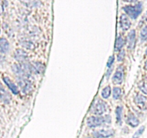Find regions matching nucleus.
Returning <instances> with one entry per match:
<instances>
[{
	"label": "nucleus",
	"instance_id": "cd10ccee",
	"mask_svg": "<svg viewBox=\"0 0 147 138\" xmlns=\"http://www.w3.org/2000/svg\"><path fill=\"white\" fill-rule=\"evenodd\" d=\"M144 68L146 69V70H147V59L145 61V64H144Z\"/></svg>",
	"mask_w": 147,
	"mask_h": 138
},
{
	"label": "nucleus",
	"instance_id": "39448f33",
	"mask_svg": "<svg viewBox=\"0 0 147 138\" xmlns=\"http://www.w3.org/2000/svg\"><path fill=\"white\" fill-rule=\"evenodd\" d=\"M18 84L24 93H28L32 90V82L29 78H18Z\"/></svg>",
	"mask_w": 147,
	"mask_h": 138
},
{
	"label": "nucleus",
	"instance_id": "1a4fd4ad",
	"mask_svg": "<svg viewBox=\"0 0 147 138\" xmlns=\"http://www.w3.org/2000/svg\"><path fill=\"white\" fill-rule=\"evenodd\" d=\"M2 80L4 81V83H5L6 86L10 89V91H11V93L14 95L19 94L20 91H19V89L17 86V85L14 83V82L11 81V79L9 78L7 76H3L2 77Z\"/></svg>",
	"mask_w": 147,
	"mask_h": 138
},
{
	"label": "nucleus",
	"instance_id": "6ab92c4d",
	"mask_svg": "<svg viewBox=\"0 0 147 138\" xmlns=\"http://www.w3.org/2000/svg\"><path fill=\"white\" fill-rule=\"evenodd\" d=\"M112 93L111 88L110 86H106V87L103 88L100 92V95H101L102 98L103 99H107L110 97L111 94Z\"/></svg>",
	"mask_w": 147,
	"mask_h": 138
},
{
	"label": "nucleus",
	"instance_id": "4be33fe9",
	"mask_svg": "<svg viewBox=\"0 0 147 138\" xmlns=\"http://www.w3.org/2000/svg\"><path fill=\"white\" fill-rule=\"evenodd\" d=\"M140 40L142 42L147 40V25H145L140 32Z\"/></svg>",
	"mask_w": 147,
	"mask_h": 138
},
{
	"label": "nucleus",
	"instance_id": "9d476101",
	"mask_svg": "<svg viewBox=\"0 0 147 138\" xmlns=\"http://www.w3.org/2000/svg\"><path fill=\"white\" fill-rule=\"evenodd\" d=\"M14 57L15 60H17V61L21 63H25L26 60H27L28 55H27V52L23 50L22 49H17L14 53Z\"/></svg>",
	"mask_w": 147,
	"mask_h": 138
},
{
	"label": "nucleus",
	"instance_id": "a878e982",
	"mask_svg": "<svg viewBox=\"0 0 147 138\" xmlns=\"http://www.w3.org/2000/svg\"><path fill=\"white\" fill-rule=\"evenodd\" d=\"M113 68H108L107 71H106V78H109V77H110V76L111 75L112 72H113Z\"/></svg>",
	"mask_w": 147,
	"mask_h": 138
},
{
	"label": "nucleus",
	"instance_id": "c85d7f7f",
	"mask_svg": "<svg viewBox=\"0 0 147 138\" xmlns=\"http://www.w3.org/2000/svg\"><path fill=\"white\" fill-rule=\"evenodd\" d=\"M86 138H96L94 137H86Z\"/></svg>",
	"mask_w": 147,
	"mask_h": 138
},
{
	"label": "nucleus",
	"instance_id": "7ed1b4c3",
	"mask_svg": "<svg viewBox=\"0 0 147 138\" xmlns=\"http://www.w3.org/2000/svg\"><path fill=\"white\" fill-rule=\"evenodd\" d=\"M125 14L132 20H136L143 11L142 2H136V4H128L123 7Z\"/></svg>",
	"mask_w": 147,
	"mask_h": 138
},
{
	"label": "nucleus",
	"instance_id": "bb28decb",
	"mask_svg": "<svg viewBox=\"0 0 147 138\" xmlns=\"http://www.w3.org/2000/svg\"><path fill=\"white\" fill-rule=\"evenodd\" d=\"M142 21H143L144 22H147V12L145 13L144 15L143 16V17H142ZM142 21H140V22H142Z\"/></svg>",
	"mask_w": 147,
	"mask_h": 138
},
{
	"label": "nucleus",
	"instance_id": "dca6fc26",
	"mask_svg": "<svg viewBox=\"0 0 147 138\" xmlns=\"http://www.w3.org/2000/svg\"><path fill=\"white\" fill-rule=\"evenodd\" d=\"M33 68V73H42L45 70V66L41 63L35 62L32 64Z\"/></svg>",
	"mask_w": 147,
	"mask_h": 138
},
{
	"label": "nucleus",
	"instance_id": "20e7f679",
	"mask_svg": "<svg viewBox=\"0 0 147 138\" xmlns=\"http://www.w3.org/2000/svg\"><path fill=\"white\" fill-rule=\"evenodd\" d=\"M114 134L115 130L113 129H101L94 131L92 135L96 138H109Z\"/></svg>",
	"mask_w": 147,
	"mask_h": 138
},
{
	"label": "nucleus",
	"instance_id": "0eeeda50",
	"mask_svg": "<svg viewBox=\"0 0 147 138\" xmlns=\"http://www.w3.org/2000/svg\"><path fill=\"white\" fill-rule=\"evenodd\" d=\"M131 25L129 17L126 14H121L119 17V27L123 31H126Z\"/></svg>",
	"mask_w": 147,
	"mask_h": 138
},
{
	"label": "nucleus",
	"instance_id": "a211bd4d",
	"mask_svg": "<svg viewBox=\"0 0 147 138\" xmlns=\"http://www.w3.org/2000/svg\"><path fill=\"white\" fill-rule=\"evenodd\" d=\"M112 95L114 100H119L122 96V89L119 86H114L112 90Z\"/></svg>",
	"mask_w": 147,
	"mask_h": 138
},
{
	"label": "nucleus",
	"instance_id": "5701e85b",
	"mask_svg": "<svg viewBox=\"0 0 147 138\" xmlns=\"http://www.w3.org/2000/svg\"><path fill=\"white\" fill-rule=\"evenodd\" d=\"M139 89L144 94L147 95V82H142L139 85Z\"/></svg>",
	"mask_w": 147,
	"mask_h": 138
},
{
	"label": "nucleus",
	"instance_id": "6e6552de",
	"mask_svg": "<svg viewBox=\"0 0 147 138\" xmlns=\"http://www.w3.org/2000/svg\"><path fill=\"white\" fill-rule=\"evenodd\" d=\"M136 33L135 30H131L127 34L126 37V43H127V47L130 50H132L135 47L136 45Z\"/></svg>",
	"mask_w": 147,
	"mask_h": 138
},
{
	"label": "nucleus",
	"instance_id": "412c9836",
	"mask_svg": "<svg viewBox=\"0 0 147 138\" xmlns=\"http://www.w3.org/2000/svg\"><path fill=\"white\" fill-rule=\"evenodd\" d=\"M145 129H146L145 126H141L138 129V130H136V132H134V134L133 136H132V138H139L140 137L143 135Z\"/></svg>",
	"mask_w": 147,
	"mask_h": 138
},
{
	"label": "nucleus",
	"instance_id": "aec40b11",
	"mask_svg": "<svg viewBox=\"0 0 147 138\" xmlns=\"http://www.w3.org/2000/svg\"><path fill=\"white\" fill-rule=\"evenodd\" d=\"M26 7H37L41 5L42 2L39 1H22Z\"/></svg>",
	"mask_w": 147,
	"mask_h": 138
},
{
	"label": "nucleus",
	"instance_id": "2eb2a0df",
	"mask_svg": "<svg viewBox=\"0 0 147 138\" xmlns=\"http://www.w3.org/2000/svg\"><path fill=\"white\" fill-rule=\"evenodd\" d=\"M126 41H125L124 39L123 38V37L121 35L118 36L116 40V44H115L114 50L116 52H120L121 50H122V48L124 46Z\"/></svg>",
	"mask_w": 147,
	"mask_h": 138
},
{
	"label": "nucleus",
	"instance_id": "f8f14e48",
	"mask_svg": "<svg viewBox=\"0 0 147 138\" xmlns=\"http://www.w3.org/2000/svg\"><path fill=\"white\" fill-rule=\"evenodd\" d=\"M126 123L130 126H131V127L135 128L139 126L140 122H139V119L136 116V115H134L132 113H130L129 114V115L126 117Z\"/></svg>",
	"mask_w": 147,
	"mask_h": 138
},
{
	"label": "nucleus",
	"instance_id": "b1692460",
	"mask_svg": "<svg viewBox=\"0 0 147 138\" xmlns=\"http://www.w3.org/2000/svg\"><path fill=\"white\" fill-rule=\"evenodd\" d=\"M125 57H126V52H125V50H121L120 52H119V53L117 55V60L119 62L123 61L125 59Z\"/></svg>",
	"mask_w": 147,
	"mask_h": 138
},
{
	"label": "nucleus",
	"instance_id": "393cba45",
	"mask_svg": "<svg viewBox=\"0 0 147 138\" xmlns=\"http://www.w3.org/2000/svg\"><path fill=\"white\" fill-rule=\"evenodd\" d=\"M114 60H115L114 56L111 55L109 57V60H108V62H107V65H106L108 68H112V66H113V63H114Z\"/></svg>",
	"mask_w": 147,
	"mask_h": 138
},
{
	"label": "nucleus",
	"instance_id": "f257e3e1",
	"mask_svg": "<svg viewBox=\"0 0 147 138\" xmlns=\"http://www.w3.org/2000/svg\"><path fill=\"white\" fill-rule=\"evenodd\" d=\"M112 122V118L110 114L105 116H90L87 118L86 124L89 128H96L101 126H107Z\"/></svg>",
	"mask_w": 147,
	"mask_h": 138
},
{
	"label": "nucleus",
	"instance_id": "ddd939ff",
	"mask_svg": "<svg viewBox=\"0 0 147 138\" xmlns=\"http://www.w3.org/2000/svg\"><path fill=\"white\" fill-rule=\"evenodd\" d=\"M10 45L8 40L4 37H1L0 40V52L1 54H7L9 52Z\"/></svg>",
	"mask_w": 147,
	"mask_h": 138
},
{
	"label": "nucleus",
	"instance_id": "423d86ee",
	"mask_svg": "<svg viewBox=\"0 0 147 138\" xmlns=\"http://www.w3.org/2000/svg\"><path fill=\"white\" fill-rule=\"evenodd\" d=\"M123 66H119L117 68L116 72L112 77V82L115 85H119L123 82Z\"/></svg>",
	"mask_w": 147,
	"mask_h": 138
},
{
	"label": "nucleus",
	"instance_id": "4468645a",
	"mask_svg": "<svg viewBox=\"0 0 147 138\" xmlns=\"http://www.w3.org/2000/svg\"><path fill=\"white\" fill-rule=\"evenodd\" d=\"M123 108L122 106H118L115 111V114H116V123L119 125L122 124V120H123Z\"/></svg>",
	"mask_w": 147,
	"mask_h": 138
},
{
	"label": "nucleus",
	"instance_id": "9b49d317",
	"mask_svg": "<svg viewBox=\"0 0 147 138\" xmlns=\"http://www.w3.org/2000/svg\"><path fill=\"white\" fill-rule=\"evenodd\" d=\"M0 98H1V102H3L4 104L9 103L11 99L10 93L4 89L2 85H1L0 86Z\"/></svg>",
	"mask_w": 147,
	"mask_h": 138
},
{
	"label": "nucleus",
	"instance_id": "f03ea898",
	"mask_svg": "<svg viewBox=\"0 0 147 138\" xmlns=\"http://www.w3.org/2000/svg\"><path fill=\"white\" fill-rule=\"evenodd\" d=\"M109 109V106L106 101L99 97H96L93 100L90 107V112L96 116H102Z\"/></svg>",
	"mask_w": 147,
	"mask_h": 138
},
{
	"label": "nucleus",
	"instance_id": "c756f323",
	"mask_svg": "<svg viewBox=\"0 0 147 138\" xmlns=\"http://www.w3.org/2000/svg\"><path fill=\"white\" fill-rule=\"evenodd\" d=\"M145 54H146V55H147V47H146V51H145Z\"/></svg>",
	"mask_w": 147,
	"mask_h": 138
},
{
	"label": "nucleus",
	"instance_id": "f3484780",
	"mask_svg": "<svg viewBox=\"0 0 147 138\" xmlns=\"http://www.w3.org/2000/svg\"><path fill=\"white\" fill-rule=\"evenodd\" d=\"M147 98L144 95L138 93L134 97V102L139 106H144L146 103Z\"/></svg>",
	"mask_w": 147,
	"mask_h": 138
}]
</instances>
